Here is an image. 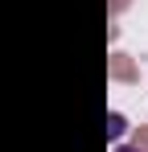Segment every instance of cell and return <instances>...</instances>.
<instances>
[{
	"instance_id": "6da1fadb",
	"label": "cell",
	"mask_w": 148,
	"mask_h": 152,
	"mask_svg": "<svg viewBox=\"0 0 148 152\" xmlns=\"http://www.w3.org/2000/svg\"><path fill=\"white\" fill-rule=\"evenodd\" d=\"M123 127H127V124H123V115H115V111H111V115H107V136H119Z\"/></svg>"
},
{
	"instance_id": "7a4b0ae2",
	"label": "cell",
	"mask_w": 148,
	"mask_h": 152,
	"mask_svg": "<svg viewBox=\"0 0 148 152\" xmlns=\"http://www.w3.org/2000/svg\"><path fill=\"white\" fill-rule=\"evenodd\" d=\"M115 152H136V148H115Z\"/></svg>"
}]
</instances>
